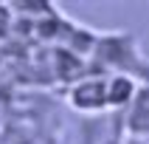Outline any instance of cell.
<instances>
[{
    "label": "cell",
    "mask_w": 149,
    "mask_h": 144,
    "mask_svg": "<svg viewBox=\"0 0 149 144\" xmlns=\"http://www.w3.org/2000/svg\"><path fill=\"white\" fill-rule=\"evenodd\" d=\"M124 133L127 138L149 141V85L146 82H138V91L124 110Z\"/></svg>",
    "instance_id": "3957f363"
},
{
    "label": "cell",
    "mask_w": 149,
    "mask_h": 144,
    "mask_svg": "<svg viewBox=\"0 0 149 144\" xmlns=\"http://www.w3.org/2000/svg\"><path fill=\"white\" fill-rule=\"evenodd\" d=\"M124 144H149V141H138V138H127Z\"/></svg>",
    "instance_id": "5b68a950"
},
{
    "label": "cell",
    "mask_w": 149,
    "mask_h": 144,
    "mask_svg": "<svg viewBox=\"0 0 149 144\" xmlns=\"http://www.w3.org/2000/svg\"><path fill=\"white\" fill-rule=\"evenodd\" d=\"M93 57L99 59L101 71L110 74H127L138 79V71L143 65L141 57V45L132 34H99L96 37V45H93Z\"/></svg>",
    "instance_id": "6da1fadb"
},
{
    "label": "cell",
    "mask_w": 149,
    "mask_h": 144,
    "mask_svg": "<svg viewBox=\"0 0 149 144\" xmlns=\"http://www.w3.org/2000/svg\"><path fill=\"white\" fill-rule=\"evenodd\" d=\"M138 91V79L127 74H110L104 76V96H107V110H127Z\"/></svg>",
    "instance_id": "277c9868"
},
{
    "label": "cell",
    "mask_w": 149,
    "mask_h": 144,
    "mask_svg": "<svg viewBox=\"0 0 149 144\" xmlns=\"http://www.w3.org/2000/svg\"><path fill=\"white\" fill-rule=\"evenodd\" d=\"M68 105L82 113V116H101L107 110V96H104V76L84 74L76 79L68 91Z\"/></svg>",
    "instance_id": "7a4b0ae2"
}]
</instances>
